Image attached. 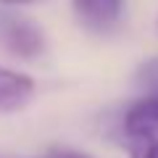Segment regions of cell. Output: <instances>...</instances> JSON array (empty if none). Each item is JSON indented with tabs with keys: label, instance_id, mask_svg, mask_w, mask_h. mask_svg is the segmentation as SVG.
Segmentation results:
<instances>
[{
	"label": "cell",
	"instance_id": "1",
	"mask_svg": "<svg viewBox=\"0 0 158 158\" xmlns=\"http://www.w3.org/2000/svg\"><path fill=\"white\" fill-rule=\"evenodd\" d=\"M0 48L16 58H37L45 50V32L29 16L0 11Z\"/></svg>",
	"mask_w": 158,
	"mask_h": 158
},
{
	"label": "cell",
	"instance_id": "2",
	"mask_svg": "<svg viewBox=\"0 0 158 158\" xmlns=\"http://www.w3.org/2000/svg\"><path fill=\"white\" fill-rule=\"evenodd\" d=\"M77 21L90 32H111L124 13V0H71Z\"/></svg>",
	"mask_w": 158,
	"mask_h": 158
},
{
	"label": "cell",
	"instance_id": "3",
	"mask_svg": "<svg viewBox=\"0 0 158 158\" xmlns=\"http://www.w3.org/2000/svg\"><path fill=\"white\" fill-rule=\"evenodd\" d=\"M34 95V79L21 71L0 66V113H13L24 108Z\"/></svg>",
	"mask_w": 158,
	"mask_h": 158
},
{
	"label": "cell",
	"instance_id": "4",
	"mask_svg": "<svg viewBox=\"0 0 158 158\" xmlns=\"http://www.w3.org/2000/svg\"><path fill=\"white\" fill-rule=\"evenodd\" d=\"M124 129L137 140H158V92L137 100L127 111Z\"/></svg>",
	"mask_w": 158,
	"mask_h": 158
},
{
	"label": "cell",
	"instance_id": "5",
	"mask_svg": "<svg viewBox=\"0 0 158 158\" xmlns=\"http://www.w3.org/2000/svg\"><path fill=\"white\" fill-rule=\"evenodd\" d=\"M140 82L145 87H150L153 92H158V58L156 61H148L140 71Z\"/></svg>",
	"mask_w": 158,
	"mask_h": 158
},
{
	"label": "cell",
	"instance_id": "6",
	"mask_svg": "<svg viewBox=\"0 0 158 158\" xmlns=\"http://www.w3.org/2000/svg\"><path fill=\"white\" fill-rule=\"evenodd\" d=\"M135 158H158V140H142V148Z\"/></svg>",
	"mask_w": 158,
	"mask_h": 158
},
{
	"label": "cell",
	"instance_id": "7",
	"mask_svg": "<svg viewBox=\"0 0 158 158\" xmlns=\"http://www.w3.org/2000/svg\"><path fill=\"white\" fill-rule=\"evenodd\" d=\"M32 3H40V0H0V6H32Z\"/></svg>",
	"mask_w": 158,
	"mask_h": 158
},
{
	"label": "cell",
	"instance_id": "8",
	"mask_svg": "<svg viewBox=\"0 0 158 158\" xmlns=\"http://www.w3.org/2000/svg\"><path fill=\"white\" fill-rule=\"evenodd\" d=\"M45 158H85V156H71V153H63V156H45Z\"/></svg>",
	"mask_w": 158,
	"mask_h": 158
}]
</instances>
